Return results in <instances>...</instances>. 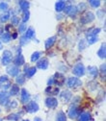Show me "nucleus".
I'll return each instance as SVG.
<instances>
[{"label": "nucleus", "mask_w": 106, "mask_h": 121, "mask_svg": "<svg viewBox=\"0 0 106 121\" xmlns=\"http://www.w3.org/2000/svg\"><path fill=\"white\" fill-rule=\"evenodd\" d=\"M18 107V102L17 101H12L10 103V107L9 109H14V108H17Z\"/></svg>", "instance_id": "obj_41"}, {"label": "nucleus", "mask_w": 106, "mask_h": 121, "mask_svg": "<svg viewBox=\"0 0 106 121\" xmlns=\"http://www.w3.org/2000/svg\"><path fill=\"white\" fill-rule=\"evenodd\" d=\"M25 30H26V23H22V24H20L19 27H18V32L22 33V32L25 31Z\"/></svg>", "instance_id": "obj_40"}, {"label": "nucleus", "mask_w": 106, "mask_h": 121, "mask_svg": "<svg viewBox=\"0 0 106 121\" xmlns=\"http://www.w3.org/2000/svg\"><path fill=\"white\" fill-rule=\"evenodd\" d=\"M53 78V83L58 85V86H62L65 82V77H64V75L61 74V73H56L54 76L52 77Z\"/></svg>", "instance_id": "obj_10"}, {"label": "nucleus", "mask_w": 106, "mask_h": 121, "mask_svg": "<svg viewBox=\"0 0 106 121\" xmlns=\"http://www.w3.org/2000/svg\"><path fill=\"white\" fill-rule=\"evenodd\" d=\"M95 17H96V16H95V14H94L92 12H85V13L82 14V17H81V18H80V21H81V23H83V24H88V23H90V22L94 21Z\"/></svg>", "instance_id": "obj_1"}, {"label": "nucleus", "mask_w": 106, "mask_h": 121, "mask_svg": "<svg viewBox=\"0 0 106 121\" xmlns=\"http://www.w3.org/2000/svg\"><path fill=\"white\" fill-rule=\"evenodd\" d=\"M16 82H17L18 85H23L24 82H25V75L24 74H18L17 76Z\"/></svg>", "instance_id": "obj_25"}, {"label": "nucleus", "mask_w": 106, "mask_h": 121, "mask_svg": "<svg viewBox=\"0 0 106 121\" xmlns=\"http://www.w3.org/2000/svg\"><path fill=\"white\" fill-rule=\"evenodd\" d=\"M24 110L29 113H33V112H36L39 111V106L36 102L31 101L24 106Z\"/></svg>", "instance_id": "obj_3"}, {"label": "nucleus", "mask_w": 106, "mask_h": 121, "mask_svg": "<svg viewBox=\"0 0 106 121\" xmlns=\"http://www.w3.org/2000/svg\"><path fill=\"white\" fill-rule=\"evenodd\" d=\"M105 64H103V65H100V71H101V73L103 74V75H105Z\"/></svg>", "instance_id": "obj_44"}, {"label": "nucleus", "mask_w": 106, "mask_h": 121, "mask_svg": "<svg viewBox=\"0 0 106 121\" xmlns=\"http://www.w3.org/2000/svg\"><path fill=\"white\" fill-rule=\"evenodd\" d=\"M0 121H2V119H1V118H0Z\"/></svg>", "instance_id": "obj_52"}, {"label": "nucleus", "mask_w": 106, "mask_h": 121, "mask_svg": "<svg viewBox=\"0 0 106 121\" xmlns=\"http://www.w3.org/2000/svg\"><path fill=\"white\" fill-rule=\"evenodd\" d=\"M14 63L16 66H20L22 65H24V58L21 54H18L17 57L14 59Z\"/></svg>", "instance_id": "obj_16"}, {"label": "nucleus", "mask_w": 106, "mask_h": 121, "mask_svg": "<svg viewBox=\"0 0 106 121\" xmlns=\"http://www.w3.org/2000/svg\"><path fill=\"white\" fill-rule=\"evenodd\" d=\"M30 100V94L25 88L21 89V102L23 104H26Z\"/></svg>", "instance_id": "obj_20"}, {"label": "nucleus", "mask_w": 106, "mask_h": 121, "mask_svg": "<svg viewBox=\"0 0 106 121\" xmlns=\"http://www.w3.org/2000/svg\"><path fill=\"white\" fill-rule=\"evenodd\" d=\"M20 119V115L18 113H11L7 116V120H12V121H18Z\"/></svg>", "instance_id": "obj_26"}, {"label": "nucleus", "mask_w": 106, "mask_h": 121, "mask_svg": "<svg viewBox=\"0 0 106 121\" xmlns=\"http://www.w3.org/2000/svg\"><path fill=\"white\" fill-rule=\"evenodd\" d=\"M86 9V5L84 4V3H81V4H79V6H78V9H77V11L79 12H82L83 10H85Z\"/></svg>", "instance_id": "obj_43"}, {"label": "nucleus", "mask_w": 106, "mask_h": 121, "mask_svg": "<svg viewBox=\"0 0 106 121\" xmlns=\"http://www.w3.org/2000/svg\"><path fill=\"white\" fill-rule=\"evenodd\" d=\"M56 39H57V37L56 36H53V37H50L49 39H46V41H45V49H49L51 48L54 43L56 42Z\"/></svg>", "instance_id": "obj_18"}, {"label": "nucleus", "mask_w": 106, "mask_h": 121, "mask_svg": "<svg viewBox=\"0 0 106 121\" xmlns=\"http://www.w3.org/2000/svg\"><path fill=\"white\" fill-rule=\"evenodd\" d=\"M9 99H10V94L9 92L7 91H3L0 92V104L3 105V106H7L8 102H9Z\"/></svg>", "instance_id": "obj_12"}, {"label": "nucleus", "mask_w": 106, "mask_h": 121, "mask_svg": "<svg viewBox=\"0 0 106 121\" xmlns=\"http://www.w3.org/2000/svg\"><path fill=\"white\" fill-rule=\"evenodd\" d=\"M97 55L100 59H105L106 58V45H105V43L101 44L100 48L97 51Z\"/></svg>", "instance_id": "obj_21"}, {"label": "nucleus", "mask_w": 106, "mask_h": 121, "mask_svg": "<svg viewBox=\"0 0 106 121\" xmlns=\"http://www.w3.org/2000/svg\"><path fill=\"white\" fill-rule=\"evenodd\" d=\"M11 39H12V37L10 36V34L6 33V34H2V35H1V41H2V42L7 43V42H9Z\"/></svg>", "instance_id": "obj_31"}, {"label": "nucleus", "mask_w": 106, "mask_h": 121, "mask_svg": "<svg viewBox=\"0 0 106 121\" xmlns=\"http://www.w3.org/2000/svg\"><path fill=\"white\" fill-rule=\"evenodd\" d=\"M29 17H30V13H29V11H24L23 16H22V21H23V23H26V22L29 20Z\"/></svg>", "instance_id": "obj_36"}, {"label": "nucleus", "mask_w": 106, "mask_h": 121, "mask_svg": "<svg viewBox=\"0 0 106 121\" xmlns=\"http://www.w3.org/2000/svg\"><path fill=\"white\" fill-rule=\"evenodd\" d=\"M72 73L75 75V76H78V77L84 76L85 75V67H84V65L82 64H77L73 67Z\"/></svg>", "instance_id": "obj_5"}, {"label": "nucleus", "mask_w": 106, "mask_h": 121, "mask_svg": "<svg viewBox=\"0 0 106 121\" xmlns=\"http://www.w3.org/2000/svg\"><path fill=\"white\" fill-rule=\"evenodd\" d=\"M85 48H86V43H85V40H84V39H81V40L79 41L78 49H79V51H82V50H84Z\"/></svg>", "instance_id": "obj_38"}, {"label": "nucleus", "mask_w": 106, "mask_h": 121, "mask_svg": "<svg viewBox=\"0 0 106 121\" xmlns=\"http://www.w3.org/2000/svg\"><path fill=\"white\" fill-rule=\"evenodd\" d=\"M10 86H11V83L7 75H3V76L0 77V87L4 89V91H6V89H8Z\"/></svg>", "instance_id": "obj_7"}, {"label": "nucleus", "mask_w": 106, "mask_h": 121, "mask_svg": "<svg viewBox=\"0 0 106 121\" xmlns=\"http://www.w3.org/2000/svg\"><path fill=\"white\" fill-rule=\"evenodd\" d=\"M9 17H10V13H3L0 16V22H6L7 20H9Z\"/></svg>", "instance_id": "obj_33"}, {"label": "nucleus", "mask_w": 106, "mask_h": 121, "mask_svg": "<svg viewBox=\"0 0 106 121\" xmlns=\"http://www.w3.org/2000/svg\"><path fill=\"white\" fill-rule=\"evenodd\" d=\"M45 105H46V107H48V108L54 109L58 106V100L54 97H47L45 99Z\"/></svg>", "instance_id": "obj_11"}, {"label": "nucleus", "mask_w": 106, "mask_h": 121, "mask_svg": "<svg viewBox=\"0 0 106 121\" xmlns=\"http://www.w3.org/2000/svg\"><path fill=\"white\" fill-rule=\"evenodd\" d=\"M24 37L27 39H31L35 37V30L32 28V27H30L27 29V31H26V34L24 35Z\"/></svg>", "instance_id": "obj_22"}, {"label": "nucleus", "mask_w": 106, "mask_h": 121, "mask_svg": "<svg viewBox=\"0 0 106 121\" xmlns=\"http://www.w3.org/2000/svg\"><path fill=\"white\" fill-rule=\"evenodd\" d=\"M68 113H69V118L74 119V118H76V117L79 115V113H80V109H79V107H78L76 104H74V105H72L71 107L69 108Z\"/></svg>", "instance_id": "obj_4"}, {"label": "nucleus", "mask_w": 106, "mask_h": 121, "mask_svg": "<svg viewBox=\"0 0 106 121\" xmlns=\"http://www.w3.org/2000/svg\"><path fill=\"white\" fill-rule=\"evenodd\" d=\"M87 71H88L90 76L93 77V78H97V75H98V69L96 66H89Z\"/></svg>", "instance_id": "obj_19"}, {"label": "nucleus", "mask_w": 106, "mask_h": 121, "mask_svg": "<svg viewBox=\"0 0 106 121\" xmlns=\"http://www.w3.org/2000/svg\"><path fill=\"white\" fill-rule=\"evenodd\" d=\"M97 16L101 18V17H104V10H101V11H98L97 12Z\"/></svg>", "instance_id": "obj_45"}, {"label": "nucleus", "mask_w": 106, "mask_h": 121, "mask_svg": "<svg viewBox=\"0 0 106 121\" xmlns=\"http://www.w3.org/2000/svg\"><path fill=\"white\" fill-rule=\"evenodd\" d=\"M41 58V52H34L31 56V62H37V60Z\"/></svg>", "instance_id": "obj_34"}, {"label": "nucleus", "mask_w": 106, "mask_h": 121, "mask_svg": "<svg viewBox=\"0 0 106 121\" xmlns=\"http://www.w3.org/2000/svg\"><path fill=\"white\" fill-rule=\"evenodd\" d=\"M48 65H49V60L47 58H41L37 63V66L41 69H46Z\"/></svg>", "instance_id": "obj_13"}, {"label": "nucleus", "mask_w": 106, "mask_h": 121, "mask_svg": "<svg viewBox=\"0 0 106 121\" xmlns=\"http://www.w3.org/2000/svg\"><path fill=\"white\" fill-rule=\"evenodd\" d=\"M18 5H19V8L23 11H28L30 7V3L28 1H18Z\"/></svg>", "instance_id": "obj_24"}, {"label": "nucleus", "mask_w": 106, "mask_h": 121, "mask_svg": "<svg viewBox=\"0 0 106 121\" xmlns=\"http://www.w3.org/2000/svg\"><path fill=\"white\" fill-rule=\"evenodd\" d=\"M56 121H67V116L64 112H59L56 116Z\"/></svg>", "instance_id": "obj_28"}, {"label": "nucleus", "mask_w": 106, "mask_h": 121, "mask_svg": "<svg viewBox=\"0 0 106 121\" xmlns=\"http://www.w3.org/2000/svg\"><path fill=\"white\" fill-rule=\"evenodd\" d=\"M64 11H65V13H67L68 16H69L71 17H74L78 13L77 8L75 6H66Z\"/></svg>", "instance_id": "obj_8"}, {"label": "nucleus", "mask_w": 106, "mask_h": 121, "mask_svg": "<svg viewBox=\"0 0 106 121\" xmlns=\"http://www.w3.org/2000/svg\"><path fill=\"white\" fill-rule=\"evenodd\" d=\"M6 70H7V73L12 77H17L19 74V68L16 65H10L7 67Z\"/></svg>", "instance_id": "obj_9"}, {"label": "nucleus", "mask_w": 106, "mask_h": 121, "mask_svg": "<svg viewBox=\"0 0 106 121\" xmlns=\"http://www.w3.org/2000/svg\"><path fill=\"white\" fill-rule=\"evenodd\" d=\"M12 28H13V26L11 24H9V25L6 26V30H7V31H12Z\"/></svg>", "instance_id": "obj_46"}, {"label": "nucleus", "mask_w": 106, "mask_h": 121, "mask_svg": "<svg viewBox=\"0 0 106 121\" xmlns=\"http://www.w3.org/2000/svg\"><path fill=\"white\" fill-rule=\"evenodd\" d=\"M99 32H100V29L99 28H92V29H90L89 31H88L87 36H97Z\"/></svg>", "instance_id": "obj_30"}, {"label": "nucleus", "mask_w": 106, "mask_h": 121, "mask_svg": "<svg viewBox=\"0 0 106 121\" xmlns=\"http://www.w3.org/2000/svg\"><path fill=\"white\" fill-rule=\"evenodd\" d=\"M19 21H20V19H19V17H17V16H14V17L11 18V22H12L13 25H18V24H19Z\"/></svg>", "instance_id": "obj_37"}, {"label": "nucleus", "mask_w": 106, "mask_h": 121, "mask_svg": "<svg viewBox=\"0 0 106 121\" xmlns=\"http://www.w3.org/2000/svg\"><path fill=\"white\" fill-rule=\"evenodd\" d=\"M60 97H61V100L64 102H69L71 98H72V94L69 90H64V91L60 94Z\"/></svg>", "instance_id": "obj_15"}, {"label": "nucleus", "mask_w": 106, "mask_h": 121, "mask_svg": "<svg viewBox=\"0 0 106 121\" xmlns=\"http://www.w3.org/2000/svg\"><path fill=\"white\" fill-rule=\"evenodd\" d=\"M34 121H42V120H41L40 117H36V118L34 119Z\"/></svg>", "instance_id": "obj_49"}, {"label": "nucleus", "mask_w": 106, "mask_h": 121, "mask_svg": "<svg viewBox=\"0 0 106 121\" xmlns=\"http://www.w3.org/2000/svg\"><path fill=\"white\" fill-rule=\"evenodd\" d=\"M8 4L6 3V2H1L0 3V10L1 11H6L7 9H8Z\"/></svg>", "instance_id": "obj_39"}, {"label": "nucleus", "mask_w": 106, "mask_h": 121, "mask_svg": "<svg viewBox=\"0 0 106 121\" xmlns=\"http://www.w3.org/2000/svg\"><path fill=\"white\" fill-rule=\"evenodd\" d=\"M98 38L97 36H87V41L89 44H94L96 41H97Z\"/></svg>", "instance_id": "obj_32"}, {"label": "nucleus", "mask_w": 106, "mask_h": 121, "mask_svg": "<svg viewBox=\"0 0 106 121\" xmlns=\"http://www.w3.org/2000/svg\"><path fill=\"white\" fill-rule=\"evenodd\" d=\"M17 38H18V33H14L12 39H17Z\"/></svg>", "instance_id": "obj_48"}, {"label": "nucleus", "mask_w": 106, "mask_h": 121, "mask_svg": "<svg viewBox=\"0 0 106 121\" xmlns=\"http://www.w3.org/2000/svg\"><path fill=\"white\" fill-rule=\"evenodd\" d=\"M1 49H2V43L0 42V50H1Z\"/></svg>", "instance_id": "obj_50"}, {"label": "nucleus", "mask_w": 106, "mask_h": 121, "mask_svg": "<svg viewBox=\"0 0 106 121\" xmlns=\"http://www.w3.org/2000/svg\"><path fill=\"white\" fill-rule=\"evenodd\" d=\"M60 92V89L58 87H52V86H48L45 89V93L49 94L50 96H55Z\"/></svg>", "instance_id": "obj_17"}, {"label": "nucleus", "mask_w": 106, "mask_h": 121, "mask_svg": "<svg viewBox=\"0 0 106 121\" xmlns=\"http://www.w3.org/2000/svg\"><path fill=\"white\" fill-rule=\"evenodd\" d=\"M23 121H29V120H28V119H26V120H23Z\"/></svg>", "instance_id": "obj_51"}, {"label": "nucleus", "mask_w": 106, "mask_h": 121, "mask_svg": "<svg viewBox=\"0 0 106 121\" xmlns=\"http://www.w3.org/2000/svg\"><path fill=\"white\" fill-rule=\"evenodd\" d=\"M89 4L93 8H98L100 6V1H98V0H90Z\"/></svg>", "instance_id": "obj_35"}, {"label": "nucleus", "mask_w": 106, "mask_h": 121, "mask_svg": "<svg viewBox=\"0 0 106 121\" xmlns=\"http://www.w3.org/2000/svg\"><path fill=\"white\" fill-rule=\"evenodd\" d=\"M67 85L69 87L71 88H76L78 86H80L82 85V81L76 77H69L67 81Z\"/></svg>", "instance_id": "obj_2"}, {"label": "nucleus", "mask_w": 106, "mask_h": 121, "mask_svg": "<svg viewBox=\"0 0 106 121\" xmlns=\"http://www.w3.org/2000/svg\"><path fill=\"white\" fill-rule=\"evenodd\" d=\"M65 7H66V2H65V1H58V2H56V4H55V10H56L58 13L62 12V11L65 9Z\"/></svg>", "instance_id": "obj_23"}, {"label": "nucleus", "mask_w": 106, "mask_h": 121, "mask_svg": "<svg viewBox=\"0 0 106 121\" xmlns=\"http://www.w3.org/2000/svg\"><path fill=\"white\" fill-rule=\"evenodd\" d=\"M13 60V54L11 51L9 50H5L3 52V55H2V60H1V63L4 65H8Z\"/></svg>", "instance_id": "obj_6"}, {"label": "nucleus", "mask_w": 106, "mask_h": 121, "mask_svg": "<svg viewBox=\"0 0 106 121\" xmlns=\"http://www.w3.org/2000/svg\"><path fill=\"white\" fill-rule=\"evenodd\" d=\"M91 120V114L89 112H83L80 114L79 121H90Z\"/></svg>", "instance_id": "obj_27"}, {"label": "nucleus", "mask_w": 106, "mask_h": 121, "mask_svg": "<svg viewBox=\"0 0 106 121\" xmlns=\"http://www.w3.org/2000/svg\"><path fill=\"white\" fill-rule=\"evenodd\" d=\"M28 41H29V39H27L24 36L20 38V45H24V44H26Z\"/></svg>", "instance_id": "obj_42"}, {"label": "nucleus", "mask_w": 106, "mask_h": 121, "mask_svg": "<svg viewBox=\"0 0 106 121\" xmlns=\"http://www.w3.org/2000/svg\"><path fill=\"white\" fill-rule=\"evenodd\" d=\"M3 31H4V27L0 25V36H1L3 34Z\"/></svg>", "instance_id": "obj_47"}, {"label": "nucleus", "mask_w": 106, "mask_h": 121, "mask_svg": "<svg viewBox=\"0 0 106 121\" xmlns=\"http://www.w3.org/2000/svg\"><path fill=\"white\" fill-rule=\"evenodd\" d=\"M18 90H19V88H18V85H13L11 86V90H10L9 94L10 95H16V94L18 93Z\"/></svg>", "instance_id": "obj_29"}, {"label": "nucleus", "mask_w": 106, "mask_h": 121, "mask_svg": "<svg viewBox=\"0 0 106 121\" xmlns=\"http://www.w3.org/2000/svg\"><path fill=\"white\" fill-rule=\"evenodd\" d=\"M36 71H37V67H35V66L30 67L29 65H25V67H24V73H25V75L28 78L34 76Z\"/></svg>", "instance_id": "obj_14"}]
</instances>
